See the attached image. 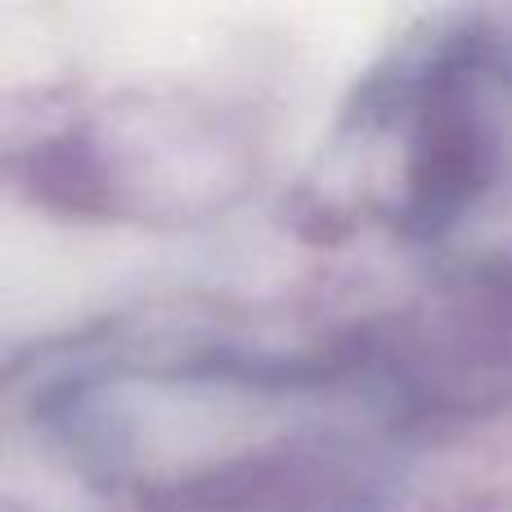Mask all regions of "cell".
I'll return each mask as SVG.
<instances>
[{
    "mask_svg": "<svg viewBox=\"0 0 512 512\" xmlns=\"http://www.w3.org/2000/svg\"><path fill=\"white\" fill-rule=\"evenodd\" d=\"M400 441L306 346L185 333L104 382L81 472L122 512H396Z\"/></svg>",
    "mask_w": 512,
    "mask_h": 512,
    "instance_id": "6da1fadb",
    "label": "cell"
},
{
    "mask_svg": "<svg viewBox=\"0 0 512 512\" xmlns=\"http://www.w3.org/2000/svg\"><path fill=\"white\" fill-rule=\"evenodd\" d=\"M512 203V18L441 9L351 86L297 194L324 234L445 243Z\"/></svg>",
    "mask_w": 512,
    "mask_h": 512,
    "instance_id": "7a4b0ae2",
    "label": "cell"
},
{
    "mask_svg": "<svg viewBox=\"0 0 512 512\" xmlns=\"http://www.w3.org/2000/svg\"><path fill=\"white\" fill-rule=\"evenodd\" d=\"M14 180L50 212L95 221H207L256 176L243 117L194 95L77 99L9 144Z\"/></svg>",
    "mask_w": 512,
    "mask_h": 512,
    "instance_id": "3957f363",
    "label": "cell"
},
{
    "mask_svg": "<svg viewBox=\"0 0 512 512\" xmlns=\"http://www.w3.org/2000/svg\"><path fill=\"white\" fill-rule=\"evenodd\" d=\"M360 396L396 432L512 414V248L468 252L391 310L337 328Z\"/></svg>",
    "mask_w": 512,
    "mask_h": 512,
    "instance_id": "277c9868",
    "label": "cell"
}]
</instances>
